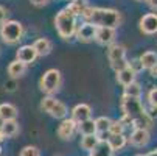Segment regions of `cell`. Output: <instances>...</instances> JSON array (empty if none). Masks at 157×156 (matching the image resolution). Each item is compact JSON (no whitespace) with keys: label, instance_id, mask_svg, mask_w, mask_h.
Masks as SVG:
<instances>
[{"label":"cell","instance_id":"ffe728a7","mask_svg":"<svg viewBox=\"0 0 157 156\" xmlns=\"http://www.w3.org/2000/svg\"><path fill=\"white\" fill-rule=\"evenodd\" d=\"M140 62H142V66H143V69L151 70L152 67H155V66H157V53L152 52V50L145 52V53L140 56Z\"/></svg>","mask_w":157,"mask_h":156},{"label":"cell","instance_id":"e0dca14e","mask_svg":"<svg viewBox=\"0 0 157 156\" xmlns=\"http://www.w3.org/2000/svg\"><path fill=\"white\" fill-rule=\"evenodd\" d=\"M115 74H117V81L121 86H128V84L136 81V74H134L129 67H124V69H121V70H118Z\"/></svg>","mask_w":157,"mask_h":156},{"label":"cell","instance_id":"1f68e13d","mask_svg":"<svg viewBox=\"0 0 157 156\" xmlns=\"http://www.w3.org/2000/svg\"><path fill=\"white\" fill-rule=\"evenodd\" d=\"M148 100H149V105L157 106V87L151 89V91L148 92Z\"/></svg>","mask_w":157,"mask_h":156},{"label":"cell","instance_id":"ab89813d","mask_svg":"<svg viewBox=\"0 0 157 156\" xmlns=\"http://www.w3.org/2000/svg\"><path fill=\"white\" fill-rule=\"evenodd\" d=\"M137 2H146V0H137Z\"/></svg>","mask_w":157,"mask_h":156},{"label":"cell","instance_id":"ba28073f","mask_svg":"<svg viewBox=\"0 0 157 156\" xmlns=\"http://www.w3.org/2000/svg\"><path fill=\"white\" fill-rule=\"evenodd\" d=\"M151 136H149V131L145 130V128H136L131 136H129V144H132L134 147H145L148 142H149Z\"/></svg>","mask_w":157,"mask_h":156},{"label":"cell","instance_id":"8fae6325","mask_svg":"<svg viewBox=\"0 0 157 156\" xmlns=\"http://www.w3.org/2000/svg\"><path fill=\"white\" fill-rule=\"evenodd\" d=\"M90 114H92V108L89 106V105H86V103H79V105H76L72 109V119L76 123L90 119Z\"/></svg>","mask_w":157,"mask_h":156},{"label":"cell","instance_id":"f546056e","mask_svg":"<svg viewBox=\"0 0 157 156\" xmlns=\"http://www.w3.org/2000/svg\"><path fill=\"white\" fill-rule=\"evenodd\" d=\"M128 67L134 72V74H139L143 70V66L140 62V58H136V59H132V61H128Z\"/></svg>","mask_w":157,"mask_h":156},{"label":"cell","instance_id":"30bf717a","mask_svg":"<svg viewBox=\"0 0 157 156\" xmlns=\"http://www.w3.org/2000/svg\"><path fill=\"white\" fill-rule=\"evenodd\" d=\"M37 58V53L36 50L33 49V46H22L19 50H17V61L24 62L25 66L28 64H33Z\"/></svg>","mask_w":157,"mask_h":156},{"label":"cell","instance_id":"74e56055","mask_svg":"<svg viewBox=\"0 0 157 156\" xmlns=\"http://www.w3.org/2000/svg\"><path fill=\"white\" fill-rule=\"evenodd\" d=\"M72 2H82V3H86V0H72Z\"/></svg>","mask_w":157,"mask_h":156},{"label":"cell","instance_id":"f1b7e54d","mask_svg":"<svg viewBox=\"0 0 157 156\" xmlns=\"http://www.w3.org/2000/svg\"><path fill=\"white\" fill-rule=\"evenodd\" d=\"M19 156H40V150L34 145H27L20 150Z\"/></svg>","mask_w":157,"mask_h":156},{"label":"cell","instance_id":"836d02e7","mask_svg":"<svg viewBox=\"0 0 157 156\" xmlns=\"http://www.w3.org/2000/svg\"><path fill=\"white\" fill-rule=\"evenodd\" d=\"M31 2V5H34V6H45L50 0H30Z\"/></svg>","mask_w":157,"mask_h":156},{"label":"cell","instance_id":"8992f818","mask_svg":"<svg viewBox=\"0 0 157 156\" xmlns=\"http://www.w3.org/2000/svg\"><path fill=\"white\" fill-rule=\"evenodd\" d=\"M76 130H78V123L70 117V119H62V122H61V125L58 126V136L62 139V141H69V139H72L73 138V134L76 133Z\"/></svg>","mask_w":157,"mask_h":156},{"label":"cell","instance_id":"cb8c5ba5","mask_svg":"<svg viewBox=\"0 0 157 156\" xmlns=\"http://www.w3.org/2000/svg\"><path fill=\"white\" fill-rule=\"evenodd\" d=\"M140 94H142V86L137 83V81H134L128 86H124V97H136V98H140Z\"/></svg>","mask_w":157,"mask_h":156},{"label":"cell","instance_id":"484cf974","mask_svg":"<svg viewBox=\"0 0 157 156\" xmlns=\"http://www.w3.org/2000/svg\"><path fill=\"white\" fill-rule=\"evenodd\" d=\"M110 119L106 117V116H101L95 120V126H97V133H100V134H103V133H107L109 131V126H110Z\"/></svg>","mask_w":157,"mask_h":156},{"label":"cell","instance_id":"b9f144b4","mask_svg":"<svg viewBox=\"0 0 157 156\" xmlns=\"http://www.w3.org/2000/svg\"><path fill=\"white\" fill-rule=\"evenodd\" d=\"M137 156H145V154H137Z\"/></svg>","mask_w":157,"mask_h":156},{"label":"cell","instance_id":"6da1fadb","mask_svg":"<svg viewBox=\"0 0 157 156\" xmlns=\"http://www.w3.org/2000/svg\"><path fill=\"white\" fill-rule=\"evenodd\" d=\"M84 22L95 25L97 28H117L121 22V16L114 8H92L86 6L82 16Z\"/></svg>","mask_w":157,"mask_h":156},{"label":"cell","instance_id":"52a82bcc","mask_svg":"<svg viewBox=\"0 0 157 156\" xmlns=\"http://www.w3.org/2000/svg\"><path fill=\"white\" fill-rule=\"evenodd\" d=\"M139 25H140L142 33H145V34H155L157 33V14L155 13L145 14L140 19Z\"/></svg>","mask_w":157,"mask_h":156},{"label":"cell","instance_id":"4dcf8cb0","mask_svg":"<svg viewBox=\"0 0 157 156\" xmlns=\"http://www.w3.org/2000/svg\"><path fill=\"white\" fill-rule=\"evenodd\" d=\"M145 114L152 120V119H157V106H152L149 105L148 108H145Z\"/></svg>","mask_w":157,"mask_h":156},{"label":"cell","instance_id":"5b68a950","mask_svg":"<svg viewBox=\"0 0 157 156\" xmlns=\"http://www.w3.org/2000/svg\"><path fill=\"white\" fill-rule=\"evenodd\" d=\"M107 58L110 62V67L115 72L128 67V61H126V49L120 44H110L107 49Z\"/></svg>","mask_w":157,"mask_h":156},{"label":"cell","instance_id":"7a4b0ae2","mask_svg":"<svg viewBox=\"0 0 157 156\" xmlns=\"http://www.w3.org/2000/svg\"><path fill=\"white\" fill-rule=\"evenodd\" d=\"M55 27L62 39H70L76 33V17L69 10H61L55 17Z\"/></svg>","mask_w":157,"mask_h":156},{"label":"cell","instance_id":"d590c367","mask_svg":"<svg viewBox=\"0 0 157 156\" xmlns=\"http://www.w3.org/2000/svg\"><path fill=\"white\" fill-rule=\"evenodd\" d=\"M151 75H152V77H157V66L151 69Z\"/></svg>","mask_w":157,"mask_h":156},{"label":"cell","instance_id":"8d00e7d4","mask_svg":"<svg viewBox=\"0 0 157 156\" xmlns=\"http://www.w3.org/2000/svg\"><path fill=\"white\" fill-rule=\"evenodd\" d=\"M145 156H157V150H155V151H149V153L145 154Z\"/></svg>","mask_w":157,"mask_h":156},{"label":"cell","instance_id":"7c38bea8","mask_svg":"<svg viewBox=\"0 0 157 156\" xmlns=\"http://www.w3.org/2000/svg\"><path fill=\"white\" fill-rule=\"evenodd\" d=\"M115 39V30L114 28H97L95 41L101 46H110Z\"/></svg>","mask_w":157,"mask_h":156},{"label":"cell","instance_id":"3957f363","mask_svg":"<svg viewBox=\"0 0 157 156\" xmlns=\"http://www.w3.org/2000/svg\"><path fill=\"white\" fill-rule=\"evenodd\" d=\"M0 38L5 44H17L24 38V25L17 20H6L0 25Z\"/></svg>","mask_w":157,"mask_h":156},{"label":"cell","instance_id":"f35d334b","mask_svg":"<svg viewBox=\"0 0 157 156\" xmlns=\"http://www.w3.org/2000/svg\"><path fill=\"white\" fill-rule=\"evenodd\" d=\"M3 139H5V138H3V136H2V133H0V142H2V141H3Z\"/></svg>","mask_w":157,"mask_h":156},{"label":"cell","instance_id":"44dd1931","mask_svg":"<svg viewBox=\"0 0 157 156\" xmlns=\"http://www.w3.org/2000/svg\"><path fill=\"white\" fill-rule=\"evenodd\" d=\"M78 131L82 136H90V134H97V126H95V120L94 119H87L78 123Z\"/></svg>","mask_w":157,"mask_h":156},{"label":"cell","instance_id":"7402d4cb","mask_svg":"<svg viewBox=\"0 0 157 156\" xmlns=\"http://www.w3.org/2000/svg\"><path fill=\"white\" fill-rule=\"evenodd\" d=\"M52 117H55V119H65L67 117V114H69V109H67V106L62 103V102H56V105L52 108V111L48 113Z\"/></svg>","mask_w":157,"mask_h":156},{"label":"cell","instance_id":"2e32d148","mask_svg":"<svg viewBox=\"0 0 157 156\" xmlns=\"http://www.w3.org/2000/svg\"><path fill=\"white\" fill-rule=\"evenodd\" d=\"M25 72H27V66H25L24 62L17 61V59L13 61V62H10V66H8V75H10L13 80L20 78Z\"/></svg>","mask_w":157,"mask_h":156},{"label":"cell","instance_id":"277c9868","mask_svg":"<svg viewBox=\"0 0 157 156\" xmlns=\"http://www.w3.org/2000/svg\"><path fill=\"white\" fill-rule=\"evenodd\" d=\"M61 84H62V75L58 69H48L47 72H44L39 81L40 91L45 92L47 95H53L55 92H58Z\"/></svg>","mask_w":157,"mask_h":156},{"label":"cell","instance_id":"9a60e30c","mask_svg":"<svg viewBox=\"0 0 157 156\" xmlns=\"http://www.w3.org/2000/svg\"><path fill=\"white\" fill-rule=\"evenodd\" d=\"M17 117V108L11 103H2L0 105V120H16Z\"/></svg>","mask_w":157,"mask_h":156},{"label":"cell","instance_id":"d6986e66","mask_svg":"<svg viewBox=\"0 0 157 156\" xmlns=\"http://www.w3.org/2000/svg\"><path fill=\"white\" fill-rule=\"evenodd\" d=\"M107 144H109V147L114 150V153H115V151L124 148V145L128 144V138L124 134H117V136H112L110 134L107 138Z\"/></svg>","mask_w":157,"mask_h":156},{"label":"cell","instance_id":"d6a6232c","mask_svg":"<svg viewBox=\"0 0 157 156\" xmlns=\"http://www.w3.org/2000/svg\"><path fill=\"white\" fill-rule=\"evenodd\" d=\"M6 17H8V10L0 5V25H2L3 22H6Z\"/></svg>","mask_w":157,"mask_h":156},{"label":"cell","instance_id":"60d3db41","mask_svg":"<svg viewBox=\"0 0 157 156\" xmlns=\"http://www.w3.org/2000/svg\"><path fill=\"white\" fill-rule=\"evenodd\" d=\"M0 154H2V147H0Z\"/></svg>","mask_w":157,"mask_h":156},{"label":"cell","instance_id":"d4e9b609","mask_svg":"<svg viewBox=\"0 0 157 156\" xmlns=\"http://www.w3.org/2000/svg\"><path fill=\"white\" fill-rule=\"evenodd\" d=\"M86 3H82V2H70L69 5H67V8L65 10H69L75 17H81L82 16V13H84V10H86Z\"/></svg>","mask_w":157,"mask_h":156},{"label":"cell","instance_id":"4fadbf2b","mask_svg":"<svg viewBox=\"0 0 157 156\" xmlns=\"http://www.w3.org/2000/svg\"><path fill=\"white\" fill-rule=\"evenodd\" d=\"M52 47H53L52 46V41L47 39V38H39L33 44V49L36 50L37 56H47V55H50Z\"/></svg>","mask_w":157,"mask_h":156},{"label":"cell","instance_id":"603a6c76","mask_svg":"<svg viewBox=\"0 0 157 156\" xmlns=\"http://www.w3.org/2000/svg\"><path fill=\"white\" fill-rule=\"evenodd\" d=\"M98 141H100L98 134L82 136V139H81V148H82V150H87V151H92V150H94V147L98 144Z\"/></svg>","mask_w":157,"mask_h":156},{"label":"cell","instance_id":"9c48e42d","mask_svg":"<svg viewBox=\"0 0 157 156\" xmlns=\"http://www.w3.org/2000/svg\"><path fill=\"white\" fill-rule=\"evenodd\" d=\"M95 33H97V27L89 24V22H84L79 28H76L75 34H76L78 41H81V42H92V41H95Z\"/></svg>","mask_w":157,"mask_h":156},{"label":"cell","instance_id":"e575fe53","mask_svg":"<svg viewBox=\"0 0 157 156\" xmlns=\"http://www.w3.org/2000/svg\"><path fill=\"white\" fill-rule=\"evenodd\" d=\"M146 3H148L152 10H157V0H146Z\"/></svg>","mask_w":157,"mask_h":156},{"label":"cell","instance_id":"5bb4252c","mask_svg":"<svg viewBox=\"0 0 157 156\" xmlns=\"http://www.w3.org/2000/svg\"><path fill=\"white\" fill-rule=\"evenodd\" d=\"M0 133L3 138H14L19 133V123L17 120H5L0 125Z\"/></svg>","mask_w":157,"mask_h":156},{"label":"cell","instance_id":"ac0fdd59","mask_svg":"<svg viewBox=\"0 0 157 156\" xmlns=\"http://www.w3.org/2000/svg\"><path fill=\"white\" fill-rule=\"evenodd\" d=\"M90 156H114V150L109 147L107 141H98V144L90 151Z\"/></svg>","mask_w":157,"mask_h":156},{"label":"cell","instance_id":"83f0119b","mask_svg":"<svg viewBox=\"0 0 157 156\" xmlns=\"http://www.w3.org/2000/svg\"><path fill=\"white\" fill-rule=\"evenodd\" d=\"M56 98L55 97H52V95H48V97H45V98H42V102H40V109L42 111H45V113H50L52 111V108L56 105Z\"/></svg>","mask_w":157,"mask_h":156},{"label":"cell","instance_id":"4316f807","mask_svg":"<svg viewBox=\"0 0 157 156\" xmlns=\"http://www.w3.org/2000/svg\"><path fill=\"white\" fill-rule=\"evenodd\" d=\"M123 131H124V126H123V123L120 120H112L107 133L112 134V136H117V134H123Z\"/></svg>","mask_w":157,"mask_h":156}]
</instances>
